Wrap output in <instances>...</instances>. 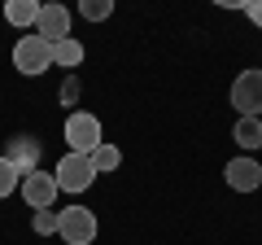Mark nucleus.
Wrapping results in <instances>:
<instances>
[{"mask_svg":"<svg viewBox=\"0 0 262 245\" xmlns=\"http://www.w3.org/2000/svg\"><path fill=\"white\" fill-rule=\"evenodd\" d=\"M101 145H105V127H101L96 114L75 110L70 118H66V153H83V158H92Z\"/></svg>","mask_w":262,"mask_h":245,"instance_id":"1","label":"nucleus"},{"mask_svg":"<svg viewBox=\"0 0 262 245\" xmlns=\"http://www.w3.org/2000/svg\"><path fill=\"white\" fill-rule=\"evenodd\" d=\"M57 232H61L66 245H92L96 232H101V223H96V210L83 206V201H75V206H61V210H57Z\"/></svg>","mask_w":262,"mask_h":245,"instance_id":"2","label":"nucleus"},{"mask_svg":"<svg viewBox=\"0 0 262 245\" xmlns=\"http://www.w3.org/2000/svg\"><path fill=\"white\" fill-rule=\"evenodd\" d=\"M48 66H53V44H48V39H39L35 31H31V35H22L18 44H13V70H18V75L35 79V75H44Z\"/></svg>","mask_w":262,"mask_h":245,"instance_id":"3","label":"nucleus"},{"mask_svg":"<svg viewBox=\"0 0 262 245\" xmlns=\"http://www.w3.org/2000/svg\"><path fill=\"white\" fill-rule=\"evenodd\" d=\"M53 175H57V189H61V193H75V197L96 184V167H92V158H83V153H66V158L57 162Z\"/></svg>","mask_w":262,"mask_h":245,"instance_id":"4","label":"nucleus"},{"mask_svg":"<svg viewBox=\"0 0 262 245\" xmlns=\"http://www.w3.org/2000/svg\"><path fill=\"white\" fill-rule=\"evenodd\" d=\"M232 105H236L241 118H262V70H258V66H249V70L236 75V84H232Z\"/></svg>","mask_w":262,"mask_h":245,"instance_id":"5","label":"nucleus"},{"mask_svg":"<svg viewBox=\"0 0 262 245\" xmlns=\"http://www.w3.org/2000/svg\"><path fill=\"white\" fill-rule=\"evenodd\" d=\"M22 201H27L31 210H53V201H57V175L53 171H31V175H22Z\"/></svg>","mask_w":262,"mask_h":245,"instance_id":"6","label":"nucleus"},{"mask_svg":"<svg viewBox=\"0 0 262 245\" xmlns=\"http://www.w3.org/2000/svg\"><path fill=\"white\" fill-rule=\"evenodd\" d=\"M223 179H227L232 193H253V189H262V162L249 158V153H241V158H232L223 167Z\"/></svg>","mask_w":262,"mask_h":245,"instance_id":"7","label":"nucleus"},{"mask_svg":"<svg viewBox=\"0 0 262 245\" xmlns=\"http://www.w3.org/2000/svg\"><path fill=\"white\" fill-rule=\"evenodd\" d=\"M35 35L48 39V44H57V39H70V9H66V5H39Z\"/></svg>","mask_w":262,"mask_h":245,"instance_id":"8","label":"nucleus"},{"mask_svg":"<svg viewBox=\"0 0 262 245\" xmlns=\"http://www.w3.org/2000/svg\"><path fill=\"white\" fill-rule=\"evenodd\" d=\"M5 158H9L22 175H31V171H39V140L35 136H13L9 149H5Z\"/></svg>","mask_w":262,"mask_h":245,"instance_id":"9","label":"nucleus"},{"mask_svg":"<svg viewBox=\"0 0 262 245\" xmlns=\"http://www.w3.org/2000/svg\"><path fill=\"white\" fill-rule=\"evenodd\" d=\"M5 22L18 27V31H35V22H39V0H9V5H5Z\"/></svg>","mask_w":262,"mask_h":245,"instance_id":"10","label":"nucleus"},{"mask_svg":"<svg viewBox=\"0 0 262 245\" xmlns=\"http://www.w3.org/2000/svg\"><path fill=\"white\" fill-rule=\"evenodd\" d=\"M232 140L241 145L245 153H253L262 145V118H236V127H232Z\"/></svg>","mask_w":262,"mask_h":245,"instance_id":"11","label":"nucleus"},{"mask_svg":"<svg viewBox=\"0 0 262 245\" xmlns=\"http://www.w3.org/2000/svg\"><path fill=\"white\" fill-rule=\"evenodd\" d=\"M53 66H61V70L83 66V44H79L75 35H70V39H57V44H53Z\"/></svg>","mask_w":262,"mask_h":245,"instance_id":"12","label":"nucleus"},{"mask_svg":"<svg viewBox=\"0 0 262 245\" xmlns=\"http://www.w3.org/2000/svg\"><path fill=\"white\" fill-rule=\"evenodd\" d=\"M18 189H22V171L13 167V162L5 158V153H0V201H5V197H13Z\"/></svg>","mask_w":262,"mask_h":245,"instance_id":"13","label":"nucleus"},{"mask_svg":"<svg viewBox=\"0 0 262 245\" xmlns=\"http://www.w3.org/2000/svg\"><path fill=\"white\" fill-rule=\"evenodd\" d=\"M118 162H122V153H118V145H110V140H105L101 149L92 153V167H96V175H110V171H118Z\"/></svg>","mask_w":262,"mask_h":245,"instance_id":"14","label":"nucleus"},{"mask_svg":"<svg viewBox=\"0 0 262 245\" xmlns=\"http://www.w3.org/2000/svg\"><path fill=\"white\" fill-rule=\"evenodd\" d=\"M79 13H83L88 22H105V18L114 13V5H110V0H83V5H79Z\"/></svg>","mask_w":262,"mask_h":245,"instance_id":"15","label":"nucleus"},{"mask_svg":"<svg viewBox=\"0 0 262 245\" xmlns=\"http://www.w3.org/2000/svg\"><path fill=\"white\" fill-rule=\"evenodd\" d=\"M31 228H35V236H53L57 232V210H35L31 215Z\"/></svg>","mask_w":262,"mask_h":245,"instance_id":"16","label":"nucleus"},{"mask_svg":"<svg viewBox=\"0 0 262 245\" xmlns=\"http://www.w3.org/2000/svg\"><path fill=\"white\" fill-rule=\"evenodd\" d=\"M245 13H249V22L262 31V0H245Z\"/></svg>","mask_w":262,"mask_h":245,"instance_id":"17","label":"nucleus"}]
</instances>
